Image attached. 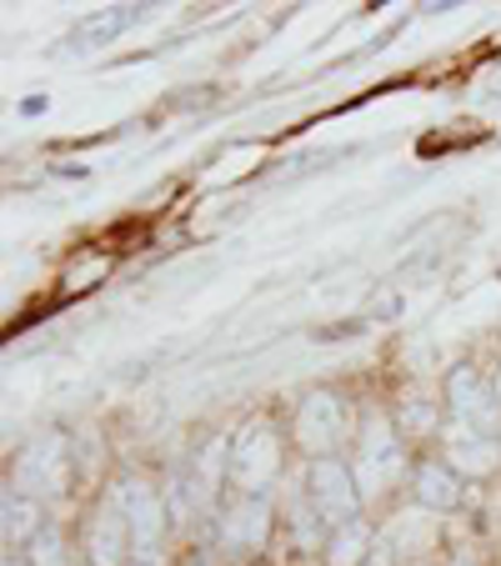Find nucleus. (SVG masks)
<instances>
[{
	"instance_id": "1",
	"label": "nucleus",
	"mask_w": 501,
	"mask_h": 566,
	"mask_svg": "<svg viewBox=\"0 0 501 566\" xmlns=\"http://www.w3.org/2000/svg\"><path fill=\"white\" fill-rule=\"evenodd\" d=\"M306 486H311V506L321 512V522H331V526L356 522L362 486H356V471L352 467H342L336 457H321V461H311Z\"/></svg>"
},
{
	"instance_id": "2",
	"label": "nucleus",
	"mask_w": 501,
	"mask_h": 566,
	"mask_svg": "<svg viewBox=\"0 0 501 566\" xmlns=\"http://www.w3.org/2000/svg\"><path fill=\"white\" fill-rule=\"evenodd\" d=\"M281 471V441L271 431V421H246L241 437L231 447V476L246 492H261L271 476Z\"/></svg>"
},
{
	"instance_id": "3",
	"label": "nucleus",
	"mask_w": 501,
	"mask_h": 566,
	"mask_svg": "<svg viewBox=\"0 0 501 566\" xmlns=\"http://www.w3.org/2000/svg\"><path fill=\"white\" fill-rule=\"evenodd\" d=\"M111 502L126 512L131 522V542H136V556H156L160 536H166V502H160V492H150L146 481L126 476L116 486V496Z\"/></svg>"
},
{
	"instance_id": "4",
	"label": "nucleus",
	"mask_w": 501,
	"mask_h": 566,
	"mask_svg": "<svg viewBox=\"0 0 501 566\" xmlns=\"http://www.w3.org/2000/svg\"><path fill=\"white\" fill-rule=\"evenodd\" d=\"M65 441L61 437H35L15 461V492L25 496H61L65 492Z\"/></svg>"
},
{
	"instance_id": "5",
	"label": "nucleus",
	"mask_w": 501,
	"mask_h": 566,
	"mask_svg": "<svg viewBox=\"0 0 501 566\" xmlns=\"http://www.w3.org/2000/svg\"><path fill=\"white\" fill-rule=\"evenodd\" d=\"M346 437V401L331 391H311L306 401H301L296 411V441L301 451H311V457H326V451H336V441Z\"/></svg>"
},
{
	"instance_id": "6",
	"label": "nucleus",
	"mask_w": 501,
	"mask_h": 566,
	"mask_svg": "<svg viewBox=\"0 0 501 566\" xmlns=\"http://www.w3.org/2000/svg\"><path fill=\"white\" fill-rule=\"evenodd\" d=\"M396 471H401V447H396L392 427H386L382 417H366V427H362V457H356V486H362V496L392 486Z\"/></svg>"
},
{
	"instance_id": "7",
	"label": "nucleus",
	"mask_w": 501,
	"mask_h": 566,
	"mask_svg": "<svg viewBox=\"0 0 501 566\" xmlns=\"http://www.w3.org/2000/svg\"><path fill=\"white\" fill-rule=\"evenodd\" d=\"M447 401L451 411H457L461 427L481 431V437H491V431L501 427V407H497V391H491L487 381H481L471 366H457V371L447 376Z\"/></svg>"
},
{
	"instance_id": "8",
	"label": "nucleus",
	"mask_w": 501,
	"mask_h": 566,
	"mask_svg": "<svg viewBox=\"0 0 501 566\" xmlns=\"http://www.w3.org/2000/svg\"><path fill=\"white\" fill-rule=\"evenodd\" d=\"M126 546H136V542H131V522H126V512H121L116 502L101 506V512L91 516V532H86V552H91V562H96V566H126Z\"/></svg>"
},
{
	"instance_id": "9",
	"label": "nucleus",
	"mask_w": 501,
	"mask_h": 566,
	"mask_svg": "<svg viewBox=\"0 0 501 566\" xmlns=\"http://www.w3.org/2000/svg\"><path fill=\"white\" fill-rule=\"evenodd\" d=\"M146 15H150L146 6H111V11L86 15V21L75 25V35H71V51H96V45H111L116 35L146 25Z\"/></svg>"
},
{
	"instance_id": "10",
	"label": "nucleus",
	"mask_w": 501,
	"mask_h": 566,
	"mask_svg": "<svg viewBox=\"0 0 501 566\" xmlns=\"http://www.w3.org/2000/svg\"><path fill=\"white\" fill-rule=\"evenodd\" d=\"M267 526H271V512L261 496H241V502L226 512L221 532H226V546H236V552H251V546L267 542Z\"/></svg>"
},
{
	"instance_id": "11",
	"label": "nucleus",
	"mask_w": 501,
	"mask_h": 566,
	"mask_svg": "<svg viewBox=\"0 0 501 566\" xmlns=\"http://www.w3.org/2000/svg\"><path fill=\"white\" fill-rule=\"evenodd\" d=\"M447 457H451V467L467 471V476H487V471H497L501 451L491 437H481V431H471L457 421V427H451V441H447Z\"/></svg>"
},
{
	"instance_id": "12",
	"label": "nucleus",
	"mask_w": 501,
	"mask_h": 566,
	"mask_svg": "<svg viewBox=\"0 0 501 566\" xmlns=\"http://www.w3.org/2000/svg\"><path fill=\"white\" fill-rule=\"evenodd\" d=\"M0 526H6V542H35L41 536V512H35L31 496L6 492L0 496Z\"/></svg>"
},
{
	"instance_id": "13",
	"label": "nucleus",
	"mask_w": 501,
	"mask_h": 566,
	"mask_svg": "<svg viewBox=\"0 0 501 566\" xmlns=\"http://www.w3.org/2000/svg\"><path fill=\"white\" fill-rule=\"evenodd\" d=\"M416 502L431 506V512H451L461 502V486L447 467H421L416 471Z\"/></svg>"
},
{
	"instance_id": "14",
	"label": "nucleus",
	"mask_w": 501,
	"mask_h": 566,
	"mask_svg": "<svg viewBox=\"0 0 501 566\" xmlns=\"http://www.w3.org/2000/svg\"><path fill=\"white\" fill-rule=\"evenodd\" d=\"M366 552H372V526L346 522L342 532L326 542V566H362Z\"/></svg>"
},
{
	"instance_id": "15",
	"label": "nucleus",
	"mask_w": 501,
	"mask_h": 566,
	"mask_svg": "<svg viewBox=\"0 0 501 566\" xmlns=\"http://www.w3.org/2000/svg\"><path fill=\"white\" fill-rule=\"evenodd\" d=\"M401 427L411 431V437H427V431L437 427V411H431V401H416V396H411V401L401 407Z\"/></svg>"
},
{
	"instance_id": "16",
	"label": "nucleus",
	"mask_w": 501,
	"mask_h": 566,
	"mask_svg": "<svg viewBox=\"0 0 501 566\" xmlns=\"http://www.w3.org/2000/svg\"><path fill=\"white\" fill-rule=\"evenodd\" d=\"M316 506H291V526H296V546H301V552H311V546H316L321 542V532H316Z\"/></svg>"
},
{
	"instance_id": "17",
	"label": "nucleus",
	"mask_w": 501,
	"mask_h": 566,
	"mask_svg": "<svg viewBox=\"0 0 501 566\" xmlns=\"http://www.w3.org/2000/svg\"><path fill=\"white\" fill-rule=\"evenodd\" d=\"M65 562V546H61V536L55 532H41L31 542V566H61Z\"/></svg>"
},
{
	"instance_id": "18",
	"label": "nucleus",
	"mask_w": 501,
	"mask_h": 566,
	"mask_svg": "<svg viewBox=\"0 0 501 566\" xmlns=\"http://www.w3.org/2000/svg\"><path fill=\"white\" fill-rule=\"evenodd\" d=\"M136 566H160V552L156 556H136Z\"/></svg>"
},
{
	"instance_id": "19",
	"label": "nucleus",
	"mask_w": 501,
	"mask_h": 566,
	"mask_svg": "<svg viewBox=\"0 0 501 566\" xmlns=\"http://www.w3.org/2000/svg\"><path fill=\"white\" fill-rule=\"evenodd\" d=\"M491 391H497V407H501V371L491 376Z\"/></svg>"
},
{
	"instance_id": "20",
	"label": "nucleus",
	"mask_w": 501,
	"mask_h": 566,
	"mask_svg": "<svg viewBox=\"0 0 501 566\" xmlns=\"http://www.w3.org/2000/svg\"><path fill=\"white\" fill-rule=\"evenodd\" d=\"M6 566H31V562H6Z\"/></svg>"
},
{
	"instance_id": "21",
	"label": "nucleus",
	"mask_w": 501,
	"mask_h": 566,
	"mask_svg": "<svg viewBox=\"0 0 501 566\" xmlns=\"http://www.w3.org/2000/svg\"><path fill=\"white\" fill-rule=\"evenodd\" d=\"M451 566H467V562H451Z\"/></svg>"
}]
</instances>
